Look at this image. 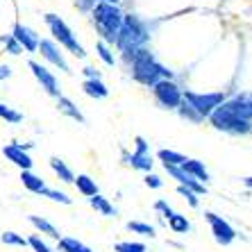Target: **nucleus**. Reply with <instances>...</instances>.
Masks as SVG:
<instances>
[{"instance_id":"f257e3e1","label":"nucleus","mask_w":252,"mask_h":252,"mask_svg":"<svg viewBox=\"0 0 252 252\" xmlns=\"http://www.w3.org/2000/svg\"><path fill=\"white\" fill-rule=\"evenodd\" d=\"M132 77L143 87H155L161 80H170L173 73L164 64H159L148 48H141L132 55Z\"/></svg>"},{"instance_id":"f03ea898","label":"nucleus","mask_w":252,"mask_h":252,"mask_svg":"<svg viewBox=\"0 0 252 252\" xmlns=\"http://www.w3.org/2000/svg\"><path fill=\"white\" fill-rule=\"evenodd\" d=\"M150 41V32H148L146 23L141 21L139 16L134 14H129V16H123V25L118 30L116 34V48L121 53H125L127 57L141 50V48H146V43Z\"/></svg>"},{"instance_id":"7ed1b4c3","label":"nucleus","mask_w":252,"mask_h":252,"mask_svg":"<svg viewBox=\"0 0 252 252\" xmlns=\"http://www.w3.org/2000/svg\"><path fill=\"white\" fill-rule=\"evenodd\" d=\"M123 16L118 5H112V2H95L91 7V18H94V25L100 34V41L105 43H114L116 41V34L121 25H123Z\"/></svg>"},{"instance_id":"20e7f679","label":"nucleus","mask_w":252,"mask_h":252,"mask_svg":"<svg viewBox=\"0 0 252 252\" xmlns=\"http://www.w3.org/2000/svg\"><path fill=\"white\" fill-rule=\"evenodd\" d=\"M43 21H46L48 30H50V34H53V41L57 43L59 48H66L70 55H75V57H87V53H84L82 43L75 39V34H73V30L66 25V21L62 16H57V14H46L43 16Z\"/></svg>"},{"instance_id":"39448f33","label":"nucleus","mask_w":252,"mask_h":252,"mask_svg":"<svg viewBox=\"0 0 252 252\" xmlns=\"http://www.w3.org/2000/svg\"><path fill=\"white\" fill-rule=\"evenodd\" d=\"M209 123L214 125V129L225 132V134H232V136H246L252 132V123L241 121V118L227 107V102L218 105L216 109L209 114Z\"/></svg>"},{"instance_id":"423d86ee","label":"nucleus","mask_w":252,"mask_h":252,"mask_svg":"<svg viewBox=\"0 0 252 252\" xmlns=\"http://www.w3.org/2000/svg\"><path fill=\"white\" fill-rule=\"evenodd\" d=\"M182 100L184 102H189V105L195 109V114H198L202 121L205 118H209V114L216 109L218 105H223L225 100V94L223 91H211V94H195V91H182Z\"/></svg>"},{"instance_id":"0eeeda50","label":"nucleus","mask_w":252,"mask_h":252,"mask_svg":"<svg viewBox=\"0 0 252 252\" xmlns=\"http://www.w3.org/2000/svg\"><path fill=\"white\" fill-rule=\"evenodd\" d=\"M123 161L134 170L141 173H153V155H150V143H148L143 136H134V153L129 155L123 150Z\"/></svg>"},{"instance_id":"6e6552de","label":"nucleus","mask_w":252,"mask_h":252,"mask_svg":"<svg viewBox=\"0 0 252 252\" xmlns=\"http://www.w3.org/2000/svg\"><path fill=\"white\" fill-rule=\"evenodd\" d=\"M205 220L209 223V229H211V236H214V241H216L218 246H232L236 241V229L232 227V225L225 220L223 216H218V214H214V211H205Z\"/></svg>"},{"instance_id":"1a4fd4ad","label":"nucleus","mask_w":252,"mask_h":252,"mask_svg":"<svg viewBox=\"0 0 252 252\" xmlns=\"http://www.w3.org/2000/svg\"><path fill=\"white\" fill-rule=\"evenodd\" d=\"M153 95L164 109H177L182 102V89L173 80H161L153 87Z\"/></svg>"},{"instance_id":"9d476101","label":"nucleus","mask_w":252,"mask_h":252,"mask_svg":"<svg viewBox=\"0 0 252 252\" xmlns=\"http://www.w3.org/2000/svg\"><path fill=\"white\" fill-rule=\"evenodd\" d=\"M28 68L32 70L34 80L41 84V89L46 91L48 95H53V98H59V95H62V89H59V80L55 77L53 70H48L46 66H43L41 62H36V59H30V62H28Z\"/></svg>"},{"instance_id":"9b49d317","label":"nucleus","mask_w":252,"mask_h":252,"mask_svg":"<svg viewBox=\"0 0 252 252\" xmlns=\"http://www.w3.org/2000/svg\"><path fill=\"white\" fill-rule=\"evenodd\" d=\"M36 53H41V57L46 59L48 64H53L55 68H59L62 73H73L70 66H68V62H66V57H64V53H62V48H59L53 39H41Z\"/></svg>"},{"instance_id":"f8f14e48","label":"nucleus","mask_w":252,"mask_h":252,"mask_svg":"<svg viewBox=\"0 0 252 252\" xmlns=\"http://www.w3.org/2000/svg\"><path fill=\"white\" fill-rule=\"evenodd\" d=\"M2 155H5V159L9 161V164H14L18 170H32V166H34V161H32V157H30V153L25 150L18 141H12V143H5L2 146Z\"/></svg>"},{"instance_id":"ddd939ff","label":"nucleus","mask_w":252,"mask_h":252,"mask_svg":"<svg viewBox=\"0 0 252 252\" xmlns=\"http://www.w3.org/2000/svg\"><path fill=\"white\" fill-rule=\"evenodd\" d=\"M12 36L18 41V46L23 48L25 53H36L39 50V41H41V36L36 34V30H32V28H28V25H23V23H16L14 25V30H12Z\"/></svg>"},{"instance_id":"4468645a","label":"nucleus","mask_w":252,"mask_h":252,"mask_svg":"<svg viewBox=\"0 0 252 252\" xmlns=\"http://www.w3.org/2000/svg\"><path fill=\"white\" fill-rule=\"evenodd\" d=\"M164 168H166V173H168L173 180H177V184H180V187L191 189V191H193V193H198V195H205L207 193V184H202V182H198L195 177H191L187 170L182 168V166H164Z\"/></svg>"},{"instance_id":"2eb2a0df","label":"nucleus","mask_w":252,"mask_h":252,"mask_svg":"<svg viewBox=\"0 0 252 252\" xmlns=\"http://www.w3.org/2000/svg\"><path fill=\"white\" fill-rule=\"evenodd\" d=\"M225 102H227V107L241 118V121H248V123H252V91L236 94L234 98L225 100Z\"/></svg>"},{"instance_id":"dca6fc26","label":"nucleus","mask_w":252,"mask_h":252,"mask_svg":"<svg viewBox=\"0 0 252 252\" xmlns=\"http://www.w3.org/2000/svg\"><path fill=\"white\" fill-rule=\"evenodd\" d=\"M28 223L32 225V227L36 229V234L43 236V239H53V241H59V239H62V232L57 229V225H53L50 220H48V218L32 214V216H28Z\"/></svg>"},{"instance_id":"f3484780","label":"nucleus","mask_w":252,"mask_h":252,"mask_svg":"<svg viewBox=\"0 0 252 252\" xmlns=\"http://www.w3.org/2000/svg\"><path fill=\"white\" fill-rule=\"evenodd\" d=\"M21 182H23V187L28 189L30 193H34V195H43L48 189L46 180L41 175H36L34 170H21Z\"/></svg>"},{"instance_id":"a211bd4d","label":"nucleus","mask_w":252,"mask_h":252,"mask_svg":"<svg viewBox=\"0 0 252 252\" xmlns=\"http://www.w3.org/2000/svg\"><path fill=\"white\" fill-rule=\"evenodd\" d=\"M57 112L64 114V116H68L70 121H77V123H84V121H87L84 114L80 112V107H77L70 98H66V95H59L57 98Z\"/></svg>"},{"instance_id":"6ab92c4d","label":"nucleus","mask_w":252,"mask_h":252,"mask_svg":"<svg viewBox=\"0 0 252 252\" xmlns=\"http://www.w3.org/2000/svg\"><path fill=\"white\" fill-rule=\"evenodd\" d=\"M89 207L91 209H95L100 214V216H107V218H114L118 214L116 211V207L109 202V198H105L102 193H95V195H91L89 198Z\"/></svg>"},{"instance_id":"aec40b11","label":"nucleus","mask_w":252,"mask_h":252,"mask_svg":"<svg viewBox=\"0 0 252 252\" xmlns=\"http://www.w3.org/2000/svg\"><path fill=\"white\" fill-rule=\"evenodd\" d=\"M50 168H53V173L57 175V180L62 184H73V180H75V173L70 170V166L66 164L64 159L50 157Z\"/></svg>"},{"instance_id":"412c9836","label":"nucleus","mask_w":252,"mask_h":252,"mask_svg":"<svg viewBox=\"0 0 252 252\" xmlns=\"http://www.w3.org/2000/svg\"><path fill=\"white\" fill-rule=\"evenodd\" d=\"M73 184H75L77 193H82L84 198H91V195L100 193V189H98V184H95V180L91 175H87V173H80V175H75Z\"/></svg>"},{"instance_id":"4be33fe9","label":"nucleus","mask_w":252,"mask_h":252,"mask_svg":"<svg viewBox=\"0 0 252 252\" xmlns=\"http://www.w3.org/2000/svg\"><path fill=\"white\" fill-rule=\"evenodd\" d=\"M182 168L187 170L191 177H195L198 182H202V184H207L211 180V177H209V170H207V166L202 164L200 159H187V161L182 164Z\"/></svg>"},{"instance_id":"5701e85b","label":"nucleus","mask_w":252,"mask_h":252,"mask_svg":"<svg viewBox=\"0 0 252 252\" xmlns=\"http://www.w3.org/2000/svg\"><path fill=\"white\" fill-rule=\"evenodd\" d=\"M82 91L89 95V98H95V100H105L107 95H109V89L105 87L102 80H84Z\"/></svg>"},{"instance_id":"b1692460","label":"nucleus","mask_w":252,"mask_h":252,"mask_svg":"<svg viewBox=\"0 0 252 252\" xmlns=\"http://www.w3.org/2000/svg\"><path fill=\"white\" fill-rule=\"evenodd\" d=\"M57 252H94L87 243L73 239V236H62L57 241Z\"/></svg>"},{"instance_id":"393cba45","label":"nucleus","mask_w":252,"mask_h":252,"mask_svg":"<svg viewBox=\"0 0 252 252\" xmlns=\"http://www.w3.org/2000/svg\"><path fill=\"white\" fill-rule=\"evenodd\" d=\"M166 225L170 227L173 234H189V232H191V220H189L184 214H177V211L166 220Z\"/></svg>"},{"instance_id":"a878e982","label":"nucleus","mask_w":252,"mask_h":252,"mask_svg":"<svg viewBox=\"0 0 252 252\" xmlns=\"http://www.w3.org/2000/svg\"><path fill=\"white\" fill-rule=\"evenodd\" d=\"M157 159L164 166H182L189 157H184L182 153H175V150H166V148H161V150L157 153Z\"/></svg>"},{"instance_id":"bb28decb","label":"nucleus","mask_w":252,"mask_h":252,"mask_svg":"<svg viewBox=\"0 0 252 252\" xmlns=\"http://www.w3.org/2000/svg\"><path fill=\"white\" fill-rule=\"evenodd\" d=\"M125 227L132 232V234H139V236H143V239H155V227L150 223H143V220H129Z\"/></svg>"},{"instance_id":"cd10ccee","label":"nucleus","mask_w":252,"mask_h":252,"mask_svg":"<svg viewBox=\"0 0 252 252\" xmlns=\"http://www.w3.org/2000/svg\"><path fill=\"white\" fill-rule=\"evenodd\" d=\"M0 118H2L5 123H9V125L23 123V114L18 112V109H14V107H9L7 102H0Z\"/></svg>"},{"instance_id":"c85d7f7f","label":"nucleus","mask_w":252,"mask_h":252,"mask_svg":"<svg viewBox=\"0 0 252 252\" xmlns=\"http://www.w3.org/2000/svg\"><path fill=\"white\" fill-rule=\"evenodd\" d=\"M0 241L9 248H28V239L23 234H18V232H12V229H7L0 234Z\"/></svg>"},{"instance_id":"c756f323","label":"nucleus","mask_w":252,"mask_h":252,"mask_svg":"<svg viewBox=\"0 0 252 252\" xmlns=\"http://www.w3.org/2000/svg\"><path fill=\"white\" fill-rule=\"evenodd\" d=\"M114 252H148V246L141 241H118Z\"/></svg>"},{"instance_id":"7c9ffc66","label":"nucleus","mask_w":252,"mask_h":252,"mask_svg":"<svg viewBox=\"0 0 252 252\" xmlns=\"http://www.w3.org/2000/svg\"><path fill=\"white\" fill-rule=\"evenodd\" d=\"M28 248H32V252H57L55 248L48 246V241L39 234H30L28 236Z\"/></svg>"},{"instance_id":"2f4dec72","label":"nucleus","mask_w":252,"mask_h":252,"mask_svg":"<svg viewBox=\"0 0 252 252\" xmlns=\"http://www.w3.org/2000/svg\"><path fill=\"white\" fill-rule=\"evenodd\" d=\"M43 198H50L53 202H59V205H73V198H70L66 191H59V189H46V193H43Z\"/></svg>"},{"instance_id":"473e14b6","label":"nucleus","mask_w":252,"mask_h":252,"mask_svg":"<svg viewBox=\"0 0 252 252\" xmlns=\"http://www.w3.org/2000/svg\"><path fill=\"white\" fill-rule=\"evenodd\" d=\"M95 53H98V57L102 59L107 66H114V64H116V57H114V53H112V48H109V43L98 41V43H95Z\"/></svg>"},{"instance_id":"72a5a7b5","label":"nucleus","mask_w":252,"mask_h":252,"mask_svg":"<svg viewBox=\"0 0 252 252\" xmlns=\"http://www.w3.org/2000/svg\"><path fill=\"white\" fill-rule=\"evenodd\" d=\"M177 114H180L184 121H189V123H202V118L195 114V109L189 105V102H184V100L180 102V107H177Z\"/></svg>"},{"instance_id":"f704fd0d","label":"nucleus","mask_w":252,"mask_h":252,"mask_svg":"<svg viewBox=\"0 0 252 252\" xmlns=\"http://www.w3.org/2000/svg\"><path fill=\"white\" fill-rule=\"evenodd\" d=\"M0 43L5 46V53L7 55H14V57H18V55L23 53V48L18 46V41L14 39L12 34H2V36H0Z\"/></svg>"},{"instance_id":"c9c22d12","label":"nucleus","mask_w":252,"mask_h":252,"mask_svg":"<svg viewBox=\"0 0 252 252\" xmlns=\"http://www.w3.org/2000/svg\"><path fill=\"white\" fill-rule=\"evenodd\" d=\"M177 193H180L184 200H187V205L191 207V209H198V207H200V195H198V193H193L191 189L180 187V184H177Z\"/></svg>"},{"instance_id":"e433bc0d","label":"nucleus","mask_w":252,"mask_h":252,"mask_svg":"<svg viewBox=\"0 0 252 252\" xmlns=\"http://www.w3.org/2000/svg\"><path fill=\"white\" fill-rule=\"evenodd\" d=\"M153 207H155V211H157V214H161V218H166V220H168V218L175 214V209H173V207L168 205V200H164V198L155 200Z\"/></svg>"},{"instance_id":"4c0bfd02","label":"nucleus","mask_w":252,"mask_h":252,"mask_svg":"<svg viewBox=\"0 0 252 252\" xmlns=\"http://www.w3.org/2000/svg\"><path fill=\"white\" fill-rule=\"evenodd\" d=\"M143 182H146L148 189H161V187H164V180H161L159 175H155V173H146Z\"/></svg>"},{"instance_id":"58836bf2","label":"nucleus","mask_w":252,"mask_h":252,"mask_svg":"<svg viewBox=\"0 0 252 252\" xmlns=\"http://www.w3.org/2000/svg\"><path fill=\"white\" fill-rule=\"evenodd\" d=\"M82 73L87 75V80H100V70H95L94 66H87Z\"/></svg>"},{"instance_id":"ea45409f","label":"nucleus","mask_w":252,"mask_h":252,"mask_svg":"<svg viewBox=\"0 0 252 252\" xmlns=\"http://www.w3.org/2000/svg\"><path fill=\"white\" fill-rule=\"evenodd\" d=\"M9 77H12V66L0 64V82H2V80H9Z\"/></svg>"},{"instance_id":"a19ab883","label":"nucleus","mask_w":252,"mask_h":252,"mask_svg":"<svg viewBox=\"0 0 252 252\" xmlns=\"http://www.w3.org/2000/svg\"><path fill=\"white\" fill-rule=\"evenodd\" d=\"M75 2L80 5V9H91L95 5V0H75Z\"/></svg>"},{"instance_id":"79ce46f5","label":"nucleus","mask_w":252,"mask_h":252,"mask_svg":"<svg viewBox=\"0 0 252 252\" xmlns=\"http://www.w3.org/2000/svg\"><path fill=\"white\" fill-rule=\"evenodd\" d=\"M241 182H243V187H246V189H252V175L243 177V180H241Z\"/></svg>"},{"instance_id":"37998d69","label":"nucleus","mask_w":252,"mask_h":252,"mask_svg":"<svg viewBox=\"0 0 252 252\" xmlns=\"http://www.w3.org/2000/svg\"><path fill=\"white\" fill-rule=\"evenodd\" d=\"M95 2H112V5H118V0H95Z\"/></svg>"}]
</instances>
